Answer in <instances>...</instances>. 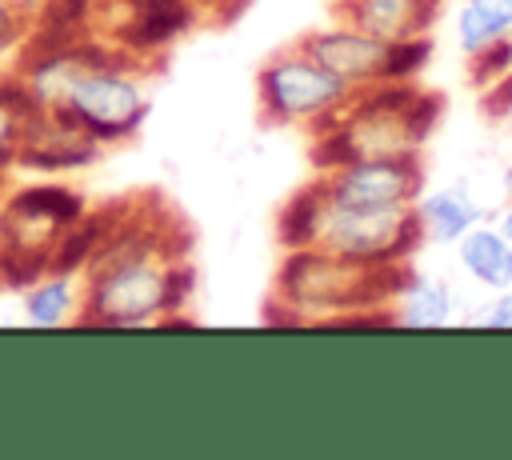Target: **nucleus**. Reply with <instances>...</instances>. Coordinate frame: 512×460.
Masks as SVG:
<instances>
[{
  "instance_id": "f257e3e1",
  "label": "nucleus",
  "mask_w": 512,
  "mask_h": 460,
  "mask_svg": "<svg viewBox=\"0 0 512 460\" xmlns=\"http://www.w3.org/2000/svg\"><path fill=\"white\" fill-rule=\"evenodd\" d=\"M420 244L424 232L416 220V204L352 208V204H332L320 188V212L308 248H324L356 264H404Z\"/></svg>"
},
{
  "instance_id": "f03ea898",
  "label": "nucleus",
  "mask_w": 512,
  "mask_h": 460,
  "mask_svg": "<svg viewBox=\"0 0 512 460\" xmlns=\"http://www.w3.org/2000/svg\"><path fill=\"white\" fill-rule=\"evenodd\" d=\"M92 296L84 320L100 324H144L168 304H180V284L188 280L184 268H164L156 256H128L92 264Z\"/></svg>"
},
{
  "instance_id": "7ed1b4c3",
  "label": "nucleus",
  "mask_w": 512,
  "mask_h": 460,
  "mask_svg": "<svg viewBox=\"0 0 512 460\" xmlns=\"http://www.w3.org/2000/svg\"><path fill=\"white\" fill-rule=\"evenodd\" d=\"M260 96L276 120H332L352 104L356 92L300 48L264 64Z\"/></svg>"
},
{
  "instance_id": "20e7f679",
  "label": "nucleus",
  "mask_w": 512,
  "mask_h": 460,
  "mask_svg": "<svg viewBox=\"0 0 512 460\" xmlns=\"http://www.w3.org/2000/svg\"><path fill=\"white\" fill-rule=\"evenodd\" d=\"M324 196L332 204H352V208H396V204H416L424 192V168L412 156H360L340 168H332L328 180H320Z\"/></svg>"
},
{
  "instance_id": "39448f33",
  "label": "nucleus",
  "mask_w": 512,
  "mask_h": 460,
  "mask_svg": "<svg viewBox=\"0 0 512 460\" xmlns=\"http://www.w3.org/2000/svg\"><path fill=\"white\" fill-rule=\"evenodd\" d=\"M300 48H304L316 64H324L332 76H340L352 92L388 80V56H392V44H384V40H376V36L352 28V24L316 32V36H308Z\"/></svg>"
},
{
  "instance_id": "423d86ee",
  "label": "nucleus",
  "mask_w": 512,
  "mask_h": 460,
  "mask_svg": "<svg viewBox=\"0 0 512 460\" xmlns=\"http://www.w3.org/2000/svg\"><path fill=\"white\" fill-rule=\"evenodd\" d=\"M444 0H344L340 16L344 24L396 44V40H412V36H428L436 16H440Z\"/></svg>"
},
{
  "instance_id": "0eeeda50",
  "label": "nucleus",
  "mask_w": 512,
  "mask_h": 460,
  "mask_svg": "<svg viewBox=\"0 0 512 460\" xmlns=\"http://www.w3.org/2000/svg\"><path fill=\"white\" fill-rule=\"evenodd\" d=\"M484 216H488L484 204L472 196V188L464 180H452V184H440V188L416 196V220H420L424 240H432V244H456Z\"/></svg>"
},
{
  "instance_id": "6e6552de",
  "label": "nucleus",
  "mask_w": 512,
  "mask_h": 460,
  "mask_svg": "<svg viewBox=\"0 0 512 460\" xmlns=\"http://www.w3.org/2000/svg\"><path fill=\"white\" fill-rule=\"evenodd\" d=\"M456 260L468 272V280H476L488 292H504L512 288V240L496 228V224H476L456 240Z\"/></svg>"
},
{
  "instance_id": "1a4fd4ad",
  "label": "nucleus",
  "mask_w": 512,
  "mask_h": 460,
  "mask_svg": "<svg viewBox=\"0 0 512 460\" xmlns=\"http://www.w3.org/2000/svg\"><path fill=\"white\" fill-rule=\"evenodd\" d=\"M392 304H396L392 324H400V328H444L456 316V292L448 288V280L420 276L412 268H408L404 284L396 288Z\"/></svg>"
},
{
  "instance_id": "9d476101",
  "label": "nucleus",
  "mask_w": 512,
  "mask_h": 460,
  "mask_svg": "<svg viewBox=\"0 0 512 460\" xmlns=\"http://www.w3.org/2000/svg\"><path fill=\"white\" fill-rule=\"evenodd\" d=\"M512 36V0H464L456 12V40L460 52H476Z\"/></svg>"
},
{
  "instance_id": "9b49d317",
  "label": "nucleus",
  "mask_w": 512,
  "mask_h": 460,
  "mask_svg": "<svg viewBox=\"0 0 512 460\" xmlns=\"http://www.w3.org/2000/svg\"><path fill=\"white\" fill-rule=\"evenodd\" d=\"M68 308H72V288H68V280H44V284H36L32 292H28V300H24V312H28V320L32 324H60L64 316H68Z\"/></svg>"
},
{
  "instance_id": "f8f14e48",
  "label": "nucleus",
  "mask_w": 512,
  "mask_h": 460,
  "mask_svg": "<svg viewBox=\"0 0 512 460\" xmlns=\"http://www.w3.org/2000/svg\"><path fill=\"white\" fill-rule=\"evenodd\" d=\"M504 72H512V36H504V40H496V44H484V48L468 52V76H472L476 88L492 84V80L504 76Z\"/></svg>"
},
{
  "instance_id": "ddd939ff",
  "label": "nucleus",
  "mask_w": 512,
  "mask_h": 460,
  "mask_svg": "<svg viewBox=\"0 0 512 460\" xmlns=\"http://www.w3.org/2000/svg\"><path fill=\"white\" fill-rule=\"evenodd\" d=\"M480 104H484L488 120H508L512 116V72H504L492 84H484L480 88Z\"/></svg>"
},
{
  "instance_id": "4468645a",
  "label": "nucleus",
  "mask_w": 512,
  "mask_h": 460,
  "mask_svg": "<svg viewBox=\"0 0 512 460\" xmlns=\"http://www.w3.org/2000/svg\"><path fill=\"white\" fill-rule=\"evenodd\" d=\"M476 324L480 328H512V288H504V292H492V300L476 312Z\"/></svg>"
},
{
  "instance_id": "2eb2a0df",
  "label": "nucleus",
  "mask_w": 512,
  "mask_h": 460,
  "mask_svg": "<svg viewBox=\"0 0 512 460\" xmlns=\"http://www.w3.org/2000/svg\"><path fill=\"white\" fill-rule=\"evenodd\" d=\"M12 148H20V124H16V108L0 104V164L12 156Z\"/></svg>"
},
{
  "instance_id": "dca6fc26",
  "label": "nucleus",
  "mask_w": 512,
  "mask_h": 460,
  "mask_svg": "<svg viewBox=\"0 0 512 460\" xmlns=\"http://www.w3.org/2000/svg\"><path fill=\"white\" fill-rule=\"evenodd\" d=\"M12 36H16V16H12V8L0 0V52L12 44Z\"/></svg>"
},
{
  "instance_id": "f3484780",
  "label": "nucleus",
  "mask_w": 512,
  "mask_h": 460,
  "mask_svg": "<svg viewBox=\"0 0 512 460\" xmlns=\"http://www.w3.org/2000/svg\"><path fill=\"white\" fill-rule=\"evenodd\" d=\"M496 228H500V232L512 240V192H508V204L500 208V224H496Z\"/></svg>"
},
{
  "instance_id": "a211bd4d",
  "label": "nucleus",
  "mask_w": 512,
  "mask_h": 460,
  "mask_svg": "<svg viewBox=\"0 0 512 460\" xmlns=\"http://www.w3.org/2000/svg\"><path fill=\"white\" fill-rule=\"evenodd\" d=\"M500 184H504V192H512V160L504 164V176H500Z\"/></svg>"
},
{
  "instance_id": "6ab92c4d",
  "label": "nucleus",
  "mask_w": 512,
  "mask_h": 460,
  "mask_svg": "<svg viewBox=\"0 0 512 460\" xmlns=\"http://www.w3.org/2000/svg\"><path fill=\"white\" fill-rule=\"evenodd\" d=\"M204 4H216V8H240L244 0H204Z\"/></svg>"
}]
</instances>
